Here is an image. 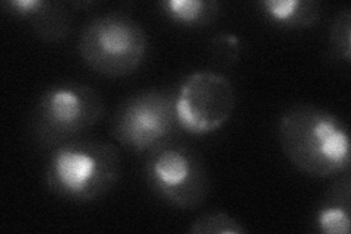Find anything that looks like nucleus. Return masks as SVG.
<instances>
[{
	"mask_svg": "<svg viewBox=\"0 0 351 234\" xmlns=\"http://www.w3.org/2000/svg\"><path fill=\"white\" fill-rule=\"evenodd\" d=\"M278 138L285 157L307 176L328 179L350 170L348 126L331 111L291 107L280 119Z\"/></svg>",
	"mask_w": 351,
	"mask_h": 234,
	"instance_id": "nucleus-1",
	"label": "nucleus"
},
{
	"mask_svg": "<svg viewBox=\"0 0 351 234\" xmlns=\"http://www.w3.org/2000/svg\"><path fill=\"white\" fill-rule=\"evenodd\" d=\"M120 172V154L113 143L72 139L53 148L46 182L54 195L85 204L113 191Z\"/></svg>",
	"mask_w": 351,
	"mask_h": 234,
	"instance_id": "nucleus-2",
	"label": "nucleus"
},
{
	"mask_svg": "<svg viewBox=\"0 0 351 234\" xmlns=\"http://www.w3.org/2000/svg\"><path fill=\"white\" fill-rule=\"evenodd\" d=\"M103 115V98L94 88L84 84H59L41 93L32 110L29 129L40 147L56 148L91 129Z\"/></svg>",
	"mask_w": 351,
	"mask_h": 234,
	"instance_id": "nucleus-3",
	"label": "nucleus"
},
{
	"mask_svg": "<svg viewBox=\"0 0 351 234\" xmlns=\"http://www.w3.org/2000/svg\"><path fill=\"white\" fill-rule=\"evenodd\" d=\"M148 37L139 22L110 14L91 19L78 41L82 60L97 73L120 78L134 73L144 62Z\"/></svg>",
	"mask_w": 351,
	"mask_h": 234,
	"instance_id": "nucleus-4",
	"label": "nucleus"
},
{
	"mask_svg": "<svg viewBox=\"0 0 351 234\" xmlns=\"http://www.w3.org/2000/svg\"><path fill=\"white\" fill-rule=\"evenodd\" d=\"M145 177L154 194L179 209L197 208L210 192V177L199 152L174 139L149 151Z\"/></svg>",
	"mask_w": 351,
	"mask_h": 234,
	"instance_id": "nucleus-5",
	"label": "nucleus"
},
{
	"mask_svg": "<svg viewBox=\"0 0 351 234\" xmlns=\"http://www.w3.org/2000/svg\"><path fill=\"white\" fill-rule=\"evenodd\" d=\"M180 129L176 93L148 90L128 98L116 111L113 138L134 152H149L174 139Z\"/></svg>",
	"mask_w": 351,
	"mask_h": 234,
	"instance_id": "nucleus-6",
	"label": "nucleus"
},
{
	"mask_svg": "<svg viewBox=\"0 0 351 234\" xmlns=\"http://www.w3.org/2000/svg\"><path fill=\"white\" fill-rule=\"evenodd\" d=\"M236 107L233 84L224 75L195 72L176 93V115L180 129L202 137L218 130L232 117Z\"/></svg>",
	"mask_w": 351,
	"mask_h": 234,
	"instance_id": "nucleus-7",
	"label": "nucleus"
},
{
	"mask_svg": "<svg viewBox=\"0 0 351 234\" xmlns=\"http://www.w3.org/2000/svg\"><path fill=\"white\" fill-rule=\"evenodd\" d=\"M6 14L25 21L34 34L47 43H58L69 36L72 16L63 3L50 0H6Z\"/></svg>",
	"mask_w": 351,
	"mask_h": 234,
	"instance_id": "nucleus-8",
	"label": "nucleus"
},
{
	"mask_svg": "<svg viewBox=\"0 0 351 234\" xmlns=\"http://www.w3.org/2000/svg\"><path fill=\"white\" fill-rule=\"evenodd\" d=\"M316 230L324 234H348L351 229V180L346 173L326 194L316 211Z\"/></svg>",
	"mask_w": 351,
	"mask_h": 234,
	"instance_id": "nucleus-9",
	"label": "nucleus"
},
{
	"mask_svg": "<svg viewBox=\"0 0 351 234\" xmlns=\"http://www.w3.org/2000/svg\"><path fill=\"white\" fill-rule=\"evenodd\" d=\"M262 14L280 28H311L319 22L322 8L313 0H263L259 3Z\"/></svg>",
	"mask_w": 351,
	"mask_h": 234,
	"instance_id": "nucleus-10",
	"label": "nucleus"
},
{
	"mask_svg": "<svg viewBox=\"0 0 351 234\" xmlns=\"http://www.w3.org/2000/svg\"><path fill=\"white\" fill-rule=\"evenodd\" d=\"M158 8L176 25L186 28L206 27L219 15V3L215 0H164Z\"/></svg>",
	"mask_w": 351,
	"mask_h": 234,
	"instance_id": "nucleus-11",
	"label": "nucleus"
},
{
	"mask_svg": "<svg viewBox=\"0 0 351 234\" xmlns=\"http://www.w3.org/2000/svg\"><path fill=\"white\" fill-rule=\"evenodd\" d=\"M188 231L191 234H245L247 229L226 213H206L197 217Z\"/></svg>",
	"mask_w": 351,
	"mask_h": 234,
	"instance_id": "nucleus-12",
	"label": "nucleus"
},
{
	"mask_svg": "<svg viewBox=\"0 0 351 234\" xmlns=\"http://www.w3.org/2000/svg\"><path fill=\"white\" fill-rule=\"evenodd\" d=\"M329 46L337 58L344 62L351 59V12L348 8L339 10L335 15L331 32H329Z\"/></svg>",
	"mask_w": 351,
	"mask_h": 234,
	"instance_id": "nucleus-13",
	"label": "nucleus"
},
{
	"mask_svg": "<svg viewBox=\"0 0 351 234\" xmlns=\"http://www.w3.org/2000/svg\"><path fill=\"white\" fill-rule=\"evenodd\" d=\"M240 40L232 32H219L211 40V54L223 66L234 65L240 58Z\"/></svg>",
	"mask_w": 351,
	"mask_h": 234,
	"instance_id": "nucleus-14",
	"label": "nucleus"
}]
</instances>
